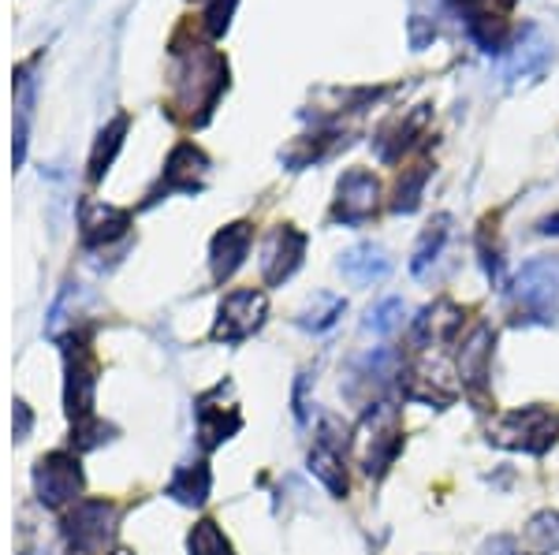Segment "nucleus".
I'll return each mask as SVG.
<instances>
[{"instance_id": "nucleus-17", "label": "nucleus", "mask_w": 559, "mask_h": 555, "mask_svg": "<svg viewBox=\"0 0 559 555\" xmlns=\"http://www.w3.org/2000/svg\"><path fill=\"white\" fill-rule=\"evenodd\" d=\"M38 488H41V499H49V504H64L79 492V467L75 459H68V455H52V459L41 462L38 470Z\"/></svg>"}, {"instance_id": "nucleus-6", "label": "nucleus", "mask_w": 559, "mask_h": 555, "mask_svg": "<svg viewBox=\"0 0 559 555\" xmlns=\"http://www.w3.org/2000/svg\"><path fill=\"white\" fill-rule=\"evenodd\" d=\"M269 313V302L265 294L247 288V291H231L228 299L221 302V317H216L213 325V339L216 343H239V339L254 336L261 328V321H265Z\"/></svg>"}, {"instance_id": "nucleus-31", "label": "nucleus", "mask_w": 559, "mask_h": 555, "mask_svg": "<svg viewBox=\"0 0 559 555\" xmlns=\"http://www.w3.org/2000/svg\"><path fill=\"white\" fill-rule=\"evenodd\" d=\"M537 231H540V236H559V213H552V217L540 220Z\"/></svg>"}, {"instance_id": "nucleus-8", "label": "nucleus", "mask_w": 559, "mask_h": 555, "mask_svg": "<svg viewBox=\"0 0 559 555\" xmlns=\"http://www.w3.org/2000/svg\"><path fill=\"white\" fill-rule=\"evenodd\" d=\"M302 257H306V236H302V231L292 228V224L276 228L273 236L265 239V246H261V276H265L269 288L292 280L295 268L302 265Z\"/></svg>"}, {"instance_id": "nucleus-28", "label": "nucleus", "mask_w": 559, "mask_h": 555, "mask_svg": "<svg viewBox=\"0 0 559 555\" xmlns=\"http://www.w3.org/2000/svg\"><path fill=\"white\" fill-rule=\"evenodd\" d=\"M191 555H231V548L213 522H202V526H194V533H191Z\"/></svg>"}, {"instance_id": "nucleus-19", "label": "nucleus", "mask_w": 559, "mask_h": 555, "mask_svg": "<svg viewBox=\"0 0 559 555\" xmlns=\"http://www.w3.org/2000/svg\"><path fill=\"white\" fill-rule=\"evenodd\" d=\"M198 425H202V444L205 447H216L221 441H228V433H236L239 429V410L236 407H216L213 396L202 399V407H198Z\"/></svg>"}, {"instance_id": "nucleus-1", "label": "nucleus", "mask_w": 559, "mask_h": 555, "mask_svg": "<svg viewBox=\"0 0 559 555\" xmlns=\"http://www.w3.org/2000/svg\"><path fill=\"white\" fill-rule=\"evenodd\" d=\"M176 109L183 120L205 123L216 105V97L228 86V64L221 52L205 49V45H191V49H176Z\"/></svg>"}, {"instance_id": "nucleus-16", "label": "nucleus", "mask_w": 559, "mask_h": 555, "mask_svg": "<svg viewBox=\"0 0 559 555\" xmlns=\"http://www.w3.org/2000/svg\"><path fill=\"white\" fill-rule=\"evenodd\" d=\"M128 228H131V213L116 209V205L90 202L83 209V243L86 246L112 243V239H120Z\"/></svg>"}, {"instance_id": "nucleus-4", "label": "nucleus", "mask_w": 559, "mask_h": 555, "mask_svg": "<svg viewBox=\"0 0 559 555\" xmlns=\"http://www.w3.org/2000/svg\"><path fill=\"white\" fill-rule=\"evenodd\" d=\"M559 436V414L548 407H519L508 414H496L489 425V441L503 451L545 455Z\"/></svg>"}, {"instance_id": "nucleus-24", "label": "nucleus", "mask_w": 559, "mask_h": 555, "mask_svg": "<svg viewBox=\"0 0 559 555\" xmlns=\"http://www.w3.org/2000/svg\"><path fill=\"white\" fill-rule=\"evenodd\" d=\"M426 183H429V165H414V168H407V172L400 176V183H395L392 209H395V213H414V209H418Z\"/></svg>"}, {"instance_id": "nucleus-14", "label": "nucleus", "mask_w": 559, "mask_h": 555, "mask_svg": "<svg viewBox=\"0 0 559 555\" xmlns=\"http://www.w3.org/2000/svg\"><path fill=\"white\" fill-rule=\"evenodd\" d=\"M108 533H112V507H108L105 499H90V504L79 507L68 522V536L75 541V548H83V552L105 544Z\"/></svg>"}, {"instance_id": "nucleus-18", "label": "nucleus", "mask_w": 559, "mask_h": 555, "mask_svg": "<svg viewBox=\"0 0 559 555\" xmlns=\"http://www.w3.org/2000/svg\"><path fill=\"white\" fill-rule=\"evenodd\" d=\"M519 548L526 555H556L559 552V515L556 511H540L526 522L522 530Z\"/></svg>"}, {"instance_id": "nucleus-29", "label": "nucleus", "mask_w": 559, "mask_h": 555, "mask_svg": "<svg viewBox=\"0 0 559 555\" xmlns=\"http://www.w3.org/2000/svg\"><path fill=\"white\" fill-rule=\"evenodd\" d=\"M231 12H236V0H210V8H205V26H210V34L228 31Z\"/></svg>"}, {"instance_id": "nucleus-27", "label": "nucleus", "mask_w": 559, "mask_h": 555, "mask_svg": "<svg viewBox=\"0 0 559 555\" xmlns=\"http://www.w3.org/2000/svg\"><path fill=\"white\" fill-rule=\"evenodd\" d=\"M403 313H407L403 299H384L381 306L369 310L366 328H369V333H377V336H392L395 328H403Z\"/></svg>"}, {"instance_id": "nucleus-26", "label": "nucleus", "mask_w": 559, "mask_h": 555, "mask_svg": "<svg viewBox=\"0 0 559 555\" xmlns=\"http://www.w3.org/2000/svg\"><path fill=\"white\" fill-rule=\"evenodd\" d=\"M344 310H347V302L340 299V294H318V299L310 302V310L302 313L299 325L310 328V333H329V328L344 317Z\"/></svg>"}, {"instance_id": "nucleus-15", "label": "nucleus", "mask_w": 559, "mask_h": 555, "mask_svg": "<svg viewBox=\"0 0 559 555\" xmlns=\"http://www.w3.org/2000/svg\"><path fill=\"white\" fill-rule=\"evenodd\" d=\"M250 224H228L224 231H216L213 239V250H210V262H213V276L216 280H228L231 273L242 265V257H247L250 250Z\"/></svg>"}, {"instance_id": "nucleus-9", "label": "nucleus", "mask_w": 559, "mask_h": 555, "mask_svg": "<svg viewBox=\"0 0 559 555\" xmlns=\"http://www.w3.org/2000/svg\"><path fill=\"white\" fill-rule=\"evenodd\" d=\"M344 447H350V436H347V433H340V425L329 418V422H324L321 441L313 444V451H310V473L321 481L324 488L332 492V496H347Z\"/></svg>"}, {"instance_id": "nucleus-30", "label": "nucleus", "mask_w": 559, "mask_h": 555, "mask_svg": "<svg viewBox=\"0 0 559 555\" xmlns=\"http://www.w3.org/2000/svg\"><path fill=\"white\" fill-rule=\"evenodd\" d=\"M477 555H526V552H522L511 536H492V541L481 544V552Z\"/></svg>"}, {"instance_id": "nucleus-23", "label": "nucleus", "mask_w": 559, "mask_h": 555, "mask_svg": "<svg viewBox=\"0 0 559 555\" xmlns=\"http://www.w3.org/2000/svg\"><path fill=\"white\" fill-rule=\"evenodd\" d=\"M128 116H116L108 128L97 134V146H94V157H90V176L94 179H102L108 172V165H112V157H116V149L123 146V134H128Z\"/></svg>"}, {"instance_id": "nucleus-11", "label": "nucleus", "mask_w": 559, "mask_h": 555, "mask_svg": "<svg viewBox=\"0 0 559 555\" xmlns=\"http://www.w3.org/2000/svg\"><path fill=\"white\" fill-rule=\"evenodd\" d=\"M429 105H418L414 112H407V116H395L392 123H384L381 131H377V138H373V154H377V160L381 165H395L407 149L414 146V142L426 134V128H429Z\"/></svg>"}, {"instance_id": "nucleus-12", "label": "nucleus", "mask_w": 559, "mask_h": 555, "mask_svg": "<svg viewBox=\"0 0 559 555\" xmlns=\"http://www.w3.org/2000/svg\"><path fill=\"white\" fill-rule=\"evenodd\" d=\"M340 273H344L355 288H369V283H381L384 276L392 273V257L377 243H358L340 257Z\"/></svg>"}, {"instance_id": "nucleus-10", "label": "nucleus", "mask_w": 559, "mask_h": 555, "mask_svg": "<svg viewBox=\"0 0 559 555\" xmlns=\"http://www.w3.org/2000/svg\"><path fill=\"white\" fill-rule=\"evenodd\" d=\"M459 328H463V310H459L452 299H440L414 317L411 343H414V351H432V347L455 343Z\"/></svg>"}, {"instance_id": "nucleus-32", "label": "nucleus", "mask_w": 559, "mask_h": 555, "mask_svg": "<svg viewBox=\"0 0 559 555\" xmlns=\"http://www.w3.org/2000/svg\"><path fill=\"white\" fill-rule=\"evenodd\" d=\"M463 4H466V8H471V4H474V0H463Z\"/></svg>"}, {"instance_id": "nucleus-13", "label": "nucleus", "mask_w": 559, "mask_h": 555, "mask_svg": "<svg viewBox=\"0 0 559 555\" xmlns=\"http://www.w3.org/2000/svg\"><path fill=\"white\" fill-rule=\"evenodd\" d=\"M205 168H210V160L198 146L191 142H179L173 149V157H168V168H165V179H160V191H198L202 186V176Z\"/></svg>"}, {"instance_id": "nucleus-2", "label": "nucleus", "mask_w": 559, "mask_h": 555, "mask_svg": "<svg viewBox=\"0 0 559 555\" xmlns=\"http://www.w3.org/2000/svg\"><path fill=\"white\" fill-rule=\"evenodd\" d=\"M403 451V418L395 402H373L350 433V455L366 478H384Z\"/></svg>"}, {"instance_id": "nucleus-7", "label": "nucleus", "mask_w": 559, "mask_h": 555, "mask_svg": "<svg viewBox=\"0 0 559 555\" xmlns=\"http://www.w3.org/2000/svg\"><path fill=\"white\" fill-rule=\"evenodd\" d=\"M381 209V183L366 168H350L336 186V205H332V220L336 224H366Z\"/></svg>"}, {"instance_id": "nucleus-20", "label": "nucleus", "mask_w": 559, "mask_h": 555, "mask_svg": "<svg viewBox=\"0 0 559 555\" xmlns=\"http://www.w3.org/2000/svg\"><path fill=\"white\" fill-rule=\"evenodd\" d=\"M466 31H471V38L481 45L485 52H503L511 41L508 20H500V15H492V12H471L466 15Z\"/></svg>"}, {"instance_id": "nucleus-22", "label": "nucleus", "mask_w": 559, "mask_h": 555, "mask_svg": "<svg viewBox=\"0 0 559 555\" xmlns=\"http://www.w3.org/2000/svg\"><path fill=\"white\" fill-rule=\"evenodd\" d=\"M448 236H452V217H448V213H440V217L426 228L421 243L414 246V262H411V273H414V276H421L432 262H437V254L444 250Z\"/></svg>"}, {"instance_id": "nucleus-25", "label": "nucleus", "mask_w": 559, "mask_h": 555, "mask_svg": "<svg viewBox=\"0 0 559 555\" xmlns=\"http://www.w3.org/2000/svg\"><path fill=\"white\" fill-rule=\"evenodd\" d=\"M168 492L179 499V504H202L205 496H210V470L202 467V462H194V467H183L176 473V481L168 485Z\"/></svg>"}, {"instance_id": "nucleus-5", "label": "nucleus", "mask_w": 559, "mask_h": 555, "mask_svg": "<svg viewBox=\"0 0 559 555\" xmlns=\"http://www.w3.org/2000/svg\"><path fill=\"white\" fill-rule=\"evenodd\" d=\"M492 328L485 321L466 333L459 343V388L466 391L474 402H489V365H492Z\"/></svg>"}, {"instance_id": "nucleus-21", "label": "nucleus", "mask_w": 559, "mask_h": 555, "mask_svg": "<svg viewBox=\"0 0 559 555\" xmlns=\"http://www.w3.org/2000/svg\"><path fill=\"white\" fill-rule=\"evenodd\" d=\"M548 64V45L545 38H540L537 31H530V45H519L515 52H511V60H508V68H503V75L508 79H530V75H540Z\"/></svg>"}, {"instance_id": "nucleus-3", "label": "nucleus", "mask_w": 559, "mask_h": 555, "mask_svg": "<svg viewBox=\"0 0 559 555\" xmlns=\"http://www.w3.org/2000/svg\"><path fill=\"white\" fill-rule=\"evenodd\" d=\"M511 313L522 325H552L559 313V257H534L511 280Z\"/></svg>"}]
</instances>
